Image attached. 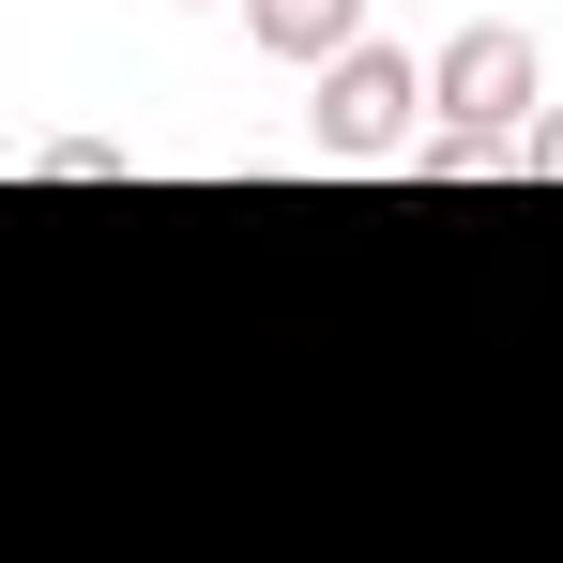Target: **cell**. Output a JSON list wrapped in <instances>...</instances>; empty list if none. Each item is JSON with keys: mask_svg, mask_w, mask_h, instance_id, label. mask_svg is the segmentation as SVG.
Masks as SVG:
<instances>
[{"mask_svg": "<svg viewBox=\"0 0 563 563\" xmlns=\"http://www.w3.org/2000/svg\"><path fill=\"white\" fill-rule=\"evenodd\" d=\"M518 168H533V184H563V107H533V137H518Z\"/></svg>", "mask_w": 563, "mask_h": 563, "instance_id": "277c9868", "label": "cell"}, {"mask_svg": "<svg viewBox=\"0 0 563 563\" xmlns=\"http://www.w3.org/2000/svg\"><path fill=\"white\" fill-rule=\"evenodd\" d=\"M533 31H503V15H472L457 46L427 62V107H442V137H487V153H518L533 137Z\"/></svg>", "mask_w": 563, "mask_h": 563, "instance_id": "7a4b0ae2", "label": "cell"}, {"mask_svg": "<svg viewBox=\"0 0 563 563\" xmlns=\"http://www.w3.org/2000/svg\"><path fill=\"white\" fill-rule=\"evenodd\" d=\"M305 137H320L335 168H411V137H427V62L366 31L351 62H320V77H305Z\"/></svg>", "mask_w": 563, "mask_h": 563, "instance_id": "6da1fadb", "label": "cell"}, {"mask_svg": "<svg viewBox=\"0 0 563 563\" xmlns=\"http://www.w3.org/2000/svg\"><path fill=\"white\" fill-rule=\"evenodd\" d=\"M244 46L289 62V77H320V62H351V46H366V0H244Z\"/></svg>", "mask_w": 563, "mask_h": 563, "instance_id": "3957f363", "label": "cell"}, {"mask_svg": "<svg viewBox=\"0 0 563 563\" xmlns=\"http://www.w3.org/2000/svg\"><path fill=\"white\" fill-rule=\"evenodd\" d=\"M198 15H213V0H198Z\"/></svg>", "mask_w": 563, "mask_h": 563, "instance_id": "5b68a950", "label": "cell"}]
</instances>
